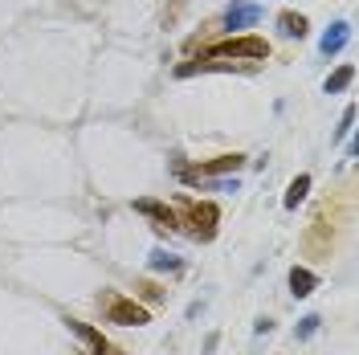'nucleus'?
Instances as JSON below:
<instances>
[{
	"mask_svg": "<svg viewBox=\"0 0 359 355\" xmlns=\"http://www.w3.org/2000/svg\"><path fill=\"white\" fill-rule=\"evenodd\" d=\"M135 213H143L155 221V229H180V216H176V209H168V204H160V200H135Z\"/></svg>",
	"mask_w": 359,
	"mask_h": 355,
	"instance_id": "obj_7",
	"label": "nucleus"
},
{
	"mask_svg": "<svg viewBox=\"0 0 359 355\" xmlns=\"http://www.w3.org/2000/svg\"><path fill=\"white\" fill-rule=\"evenodd\" d=\"M229 74V70H245L237 62H220V57H192L184 66H176V78H192V74Z\"/></svg>",
	"mask_w": 359,
	"mask_h": 355,
	"instance_id": "obj_6",
	"label": "nucleus"
},
{
	"mask_svg": "<svg viewBox=\"0 0 359 355\" xmlns=\"http://www.w3.org/2000/svg\"><path fill=\"white\" fill-rule=\"evenodd\" d=\"M351 127H356V106H347V111H343V118H339V127H335V143L347 139V135H351Z\"/></svg>",
	"mask_w": 359,
	"mask_h": 355,
	"instance_id": "obj_15",
	"label": "nucleus"
},
{
	"mask_svg": "<svg viewBox=\"0 0 359 355\" xmlns=\"http://www.w3.org/2000/svg\"><path fill=\"white\" fill-rule=\"evenodd\" d=\"M98 310H102L106 323H119V327H143V323H151V310L143 302L119 294V290H102L98 294Z\"/></svg>",
	"mask_w": 359,
	"mask_h": 355,
	"instance_id": "obj_1",
	"label": "nucleus"
},
{
	"mask_svg": "<svg viewBox=\"0 0 359 355\" xmlns=\"http://www.w3.org/2000/svg\"><path fill=\"white\" fill-rule=\"evenodd\" d=\"M253 331H258V335H269V331H274V319H258V327H253Z\"/></svg>",
	"mask_w": 359,
	"mask_h": 355,
	"instance_id": "obj_17",
	"label": "nucleus"
},
{
	"mask_svg": "<svg viewBox=\"0 0 359 355\" xmlns=\"http://www.w3.org/2000/svg\"><path fill=\"white\" fill-rule=\"evenodd\" d=\"M200 57H245V62H265L269 57V41L265 37H229L220 46L204 49Z\"/></svg>",
	"mask_w": 359,
	"mask_h": 355,
	"instance_id": "obj_2",
	"label": "nucleus"
},
{
	"mask_svg": "<svg viewBox=\"0 0 359 355\" xmlns=\"http://www.w3.org/2000/svg\"><path fill=\"white\" fill-rule=\"evenodd\" d=\"M180 216L188 221V233L196 237V241H213V237H216V221H220V213H216V204L184 200V204H180Z\"/></svg>",
	"mask_w": 359,
	"mask_h": 355,
	"instance_id": "obj_3",
	"label": "nucleus"
},
{
	"mask_svg": "<svg viewBox=\"0 0 359 355\" xmlns=\"http://www.w3.org/2000/svg\"><path fill=\"white\" fill-rule=\"evenodd\" d=\"M66 327H70V335H78V339H82V343H86L94 355H122V351H115V347L102 339V331H98V327L82 323V319H66Z\"/></svg>",
	"mask_w": 359,
	"mask_h": 355,
	"instance_id": "obj_5",
	"label": "nucleus"
},
{
	"mask_svg": "<svg viewBox=\"0 0 359 355\" xmlns=\"http://www.w3.org/2000/svg\"><path fill=\"white\" fill-rule=\"evenodd\" d=\"M265 17L262 4H253V0H233L229 8H225V17H220V25L233 33V29H253V25Z\"/></svg>",
	"mask_w": 359,
	"mask_h": 355,
	"instance_id": "obj_4",
	"label": "nucleus"
},
{
	"mask_svg": "<svg viewBox=\"0 0 359 355\" xmlns=\"http://www.w3.org/2000/svg\"><path fill=\"white\" fill-rule=\"evenodd\" d=\"M347 41H351V25H347V21H335L331 29H327V33H323V41H318V53H323V57H335V53L347 46Z\"/></svg>",
	"mask_w": 359,
	"mask_h": 355,
	"instance_id": "obj_8",
	"label": "nucleus"
},
{
	"mask_svg": "<svg viewBox=\"0 0 359 355\" xmlns=\"http://www.w3.org/2000/svg\"><path fill=\"white\" fill-rule=\"evenodd\" d=\"M139 290H143V298H147V302H160V298H164V290H160V286H151V282L139 286Z\"/></svg>",
	"mask_w": 359,
	"mask_h": 355,
	"instance_id": "obj_16",
	"label": "nucleus"
},
{
	"mask_svg": "<svg viewBox=\"0 0 359 355\" xmlns=\"http://www.w3.org/2000/svg\"><path fill=\"white\" fill-rule=\"evenodd\" d=\"M180 265H184V261L176 258V253H164V249L151 253V270H180Z\"/></svg>",
	"mask_w": 359,
	"mask_h": 355,
	"instance_id": "obj_14",
	"label": "nucleus"
},
{
	"mask_svg": "<svg viewBox=\"0 0 359 355\" xmlns=\"http://www.w3.org/2000/svg\"><path fill=\"white\" fill-rule=\"evenodd\" d=\"M278 33H282V37H290V41H294V37L302 41V37L311 33V25H307V17H302V13H282V17H278Z\"/></svg>",
	"mask_w": 359,
	"mask_h": 355,
	"instance_id": "obj_10",
	"label": "nucleus"
},
{
	"mask_svg": "<svg viewBox=\"0 0 359 355\" xmlns=\"http://www.w3.org/2000/svg\"><path fill=\"white\" fill-rule=\"evenodd\" d=\"M351 82H356V66H339V70L323 82V95H343Z\"/></svg>",
	"mask_w": 359,
	"mask_h": 355,
	"instance_id": "obj_11",
	"label": "nucleus"
},
{
	"mask_svg": "<svg viewBox=\"0 0 359 355\" xmlns=\"http://www.w3.org/2000/svg\"><path fill=\"white\" fill-rule=\"evenodd\" d=\"M314 290H318V274L307 270V265H294V270H290V294H294V298H311Z\"/></svg>",
	"mask_w": 359,
	"mask_h": 355,
	"instance_id": "obj_9",
	"label": "nucleus"
},
{
	"mask_svg": "<svg viewBox=\"0 0 359 355\" xmlns=\"http://www.w3.org/2000/svg\"><path fill=\"white\" fill-rule=\"evenodd\" d=\"M318 327H323V319H318V314H307V319H298L294 339H298V343H307V339H314V335H318Z\"/></svg>",
	"mask_w": 359,
	"mask_h": 355,
	"instance_id": "obj_13",
	"label": "nucleus"
},
{
	"mask_svg": "<svg viewBox=\"0 0 359 355\" xmlns=\"http://www.w3.org/2000/svg\"><path fill=\"white\" fill-rule=\"evenodd\" d=\"M307 192H311V176L302 172V176H294V180H290V188H286V209H298V204L307 200Z\"/></svg>",
	"mask_w": 359,
	"mask_h": 355,
	"instance_id": "obj_12",
	"label": "nucleus"
}]
</instances>
